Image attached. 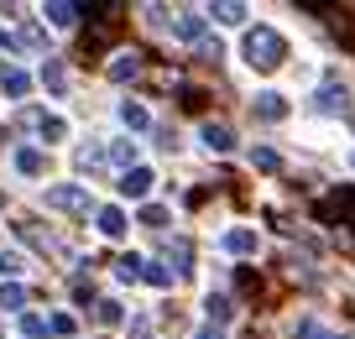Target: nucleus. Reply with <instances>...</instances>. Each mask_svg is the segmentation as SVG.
I'll return each instance as SVG.
<instances>
[{
	"mask_svg": "<svg viewBox=\"0 0 355 339\" xmlns=\"http://www.w3.org/2000/svg\"><path fill=\"white\" fill-rule=\"evenodd\" d=\"M0 136H6V131H0Z\"/></svg>",
	"mask_w": 355,
	"mask_h": 339,
	"instance_id": "29",
	"label": "nucleus"
},
{
	"mask_svg": "<svg viewBox=\"0 0 355 339\" xmlns=\"http://www.w3.org/2000/svg\"><path fill=\"white\" fill-rule=\"evenodd\" d=\"M136 73H141V53H121L110 63V78H121V84H125V78H136Z\"/></svg>",
	"mask_w": 355,
	"mask_h": 339,
	"instance_id": "5",
	"label": "nucleus"
},
{
	"mask_svg": "<svg viewBox=\"0 0 355 339\" xmlns=\"http://www.w3.org/2000/svg\"><path fill=\"white\" fill-rule=\"evenodd\" d=\"M47 329H53V334H73V318H68V313H58V318H53Z\"/></svg>",
	"mask_w": 355,
	"mask_h": 339,
	"instance_id": "26",
	"label": "nucleus"
},
{
	"mask_svg": "<svg viewBox=\"0 0 355 339\" xmlns=\"http://www.w3.org/2000/svg\"><path fill=\"white\" fill-rule=\"evenodd\" d=\"M193 339H220V329L209 324V329H199V334H193Z\"/></svg>",
	"mask_w": 355,
	"mask_h": 339,
	"instance_id": "28",
	"label": "nucleus"
},
{
	"mask_svg": "<svg viewBox=\"0 0 355 339\" xmlns=\"http://www.w3.org/2000/svg\"><path fill=\"white\" fill-rule=\"evenodd\" d=\"M21 303H26V287H16V282L0 287V308H21Z\"/></svg>",
	"mask_w": 355,
	"mask_h": 339,
	"instance_id": "18",
	"label": "nucleus"
},
{
	"mask_svg": "<svg viewBox=\"0 0 355 339\" xmlns=\"http://www.w3.org/2000/svg\"><path fill=\"white\" fill-rule=\"evenodd\" d=\"M251 162L261 167V173H277V167H282V157L272 152V146H256V152H251Z\"/></svg>",
	"mask_w": 355,
	"mask_h": 339,
	"instance_id": "15",
	"label": "nucleus"
},
{
	"mask_svg": "<svg viewBox=\"0 0 355 339\" xmlns=\"http://www.w3.org/2000/svg\"><path fill=\"white\" fill-rule=\"evenodd\" d=\"M0 84H6V94L21 99L26 89H32V73H21V68H6V78H0Z\"/></svg>",
	"mask_w": 355,
	"mask_h": 339,
	"instance_id": "10",
	"label": "nucleus"
},
{
	"mask_svg": "<svg viewBox=\"0 0 355 339\" xmlns=\"http://www.w3.org/2000/svg\"><path fill=\"white\" fill-rule=\"evenodd\" d=\"M199 32H204L199 16H183V21H178V37H199Z\"/></svg>",
	"mask_w": 355,
	"mask_h": 339,
	"instance_id": "23",
	"label": "nucleus"
},
{
	"mask_svg": "<svg viewBox=\"0 0 355 339\" xmlns=\"http://www.w3.org/2000/svg\"><path fill=\"white\" fill-rule=\"evenodd\" d=\"M63 131H68L63 121H42V136H47V141H63Z\"/></svg>",
	"mask_w": 355,
	"mask_h": 339,
	"instance_id": "24",
	"label": "nucleus"
},
{
	"mask_svg": "<svg viewBox=\"0 0 355 339\" xmlns=\"http://www.w3.org/2000/svg\"><path fill=\"white\" fill-rule=\"evenodd\" d=\"M100 230L110 235V241H115V235H125V214H121V209H100Z\"/></svg>",
	"mask_w": 355,
	"mask_h": 339,
	"instance_id": "11",
	"label": "nucleus"
},
{
	"mask_svg": "<svg viewBox=\"0 0 355 339\" xmlns=\"http://www.w3.org/2000/svg\"><path fill=\"white\" fill-rule=\"evenodd\" d=\"M293 339H345V334H329V329H324L319 318H298V329H293Z\"/></svg>",
	"mask_w": 355,
	"mask_h": 339,
	"instance_id": "8",
	"label": "nucleus"
},
{
	"mask_svg": "<svg viewBox=\"0 0 355 339\" xmlns=\"http://www.w3.org/2000/svg\"><path fill=\"white\" fill-rule=\"evenodd\" d=\"M282 58H288L282 32H272V26H251V32H245V63H251L256 73H272Z\"/></svg>",
	"mask_w": 355,
	"mask_h": 339,
	"instance_id": "1",
	"label": "nucleus"
},
{
	"mask_svg": "<svg viewBox=\"0 0 355 339\" xmlns=\"http://www.w3.org/2000/svg\"><path fill=\"white\" fill-rule=\"evenodd\" d=\"M146 188H152V173H146V167H125V177H121V193L141 198Z\"/></svg>",
	"mask_w": 355,
	"mask_h": 339,
	"instance_id": "3",
	"label": "nucleus"
},
{
	"mask_svg": "<svg viewBox=\"0 0 355 339\" xmlns=\"http://www.w3.org/2000/svg\"><path fill=\"white\" fill-rule=\"evenodd\" d=\"M204 308H209V324H214V329L230 318V297H220V293H209V303H204Z\"/></svg>",
	"mask_w": 355,
	"mask_h": 339,
	"instance_id": "13",
	"label": "nucleus"
},
{
	"mask_svg": "<svg viewBox=\"0 0 355 339\" xmlns=\"http://www.w3.org/2000/svg\"><path fill=\"white\" fill-rule=\"evenodd\" d=\"M256 115H261V121H282V115H288V99L282 94H256Z\"/></svg>",
	"mask_w": 355,
	"mask_h": 339,
	"instance_id": "4",
	"label": "nucleus"
},
{
	"mask_svg": "<svg viewBox=\"0 0 355 339\" xmlns=\"http://www.w3.org/2000/svg\"><path fill=\"white\" fill-rule=\"evenodd\" d=\"M42 78H47V89H58V94H63V84H68V73H63V63H58V58L42 68Z\"/></svg>",
	"mask_w": 355,
	"mask_h": 339,
	"instance_id": "19",
	"label": "nucleus"
},
{
	"mask_svg": "<svg viewBox=\"0 0 355 339\" xmlns=\"http://www.w3.org/2000/svg\"><path fill=\"white\" fill-rule=\"evenodd\" d=\"M47 204L53 209H89V193L84 188H47Z\"/></svg>",
	"mask_w": 355,
	"mask_h": 339,
	"instance_id": "2",
	"label": "nucleus"
},
{
	"mask_svg": "<svg viewBox=\"0 0 355 339\" xmlns=\"http://www.w3.org/2000/svg\"><path fill=\"white\" fill-rule=\"evenodd\" d=\"M319 110H345V89L340 84H324L319 89Z\"/></svg>",
	"mask_w": 355,
	"mask_h": 339,
	"instance_id": "14",
	"label": "nucleus"
},
{
	"mask_svg": "<svg viewBox=\"0 0 355 339\" xmlns=\"http://www.w3.org/2000/svg\"><path fill=\"white\" fill-rule=\"evenodd\" d=\"M225 251L251 256V251H256V235H251V230H230V235H225Z\"/></svg>",
	"mask_w": 355,
	"mask_h": 339,
	"instance_id": "9",
	"label": "nucleus"
},
{
	"mask_svg": "<svg viewBox=\"0 0 355 339\" xmlns=\"http://www.w3.org/2000/svg\"><path fill=\"white\" fill-rule=\"evenodd\" d=\"M115 272H121V277H125V282H136V277H141V256H125V261H121V266H115Z\"/></svg>",
	"mask_w": 355,
	"mask_h": 339,
	"instance_id": "21",
	"label": "nucleus"
},
{
	"mask_svg": "<svg viewBox=\"0 0 355 339\" xmlns=\"http://www.w3.org/2000/svg\"><path fill=\"white\" fill-rule=\"evenodd\" d=\"M121 121L131 125V131H146V125H152V115H146L141 105H121Z\"/></svg>",
	"mask_w": 355,
	"mask_h": 339,
	"instance_id": "12",
	"label": "nucleus"
},
{
	"mask_svg": "<svg viewBox=\"0 0 355 339\" xmlns=\"http://www.w3.org/2000/svg\"><path fill=\"white\" fill-rule=\"evenodd\" d=\"M141 225H152V230H162V225H167V209H141Z\"/></svg>",
	"mask_w": 355,
	"mask_h": 339,
	"instance_id": "22",
	"label": "nucleus"
},
{
	"mask_svg": "<svg viewBox=\"0 0 355 339\" xmlns=\"http://www.w3.org/2000/svg\"><path fill=\"white\" fill-rule=\"evenodd\" d=\"M100 324H121V303H100Z\"/></svg>",
	"mask_w": 355,
	"mask_h": 339,
	"instance_id": "25",
	"label": "nucleus"
},
{
	"mask_svg": "<svg viewBox=\"0 0 355 339\" xmlns=\"http://www.w3.org/2000/svg\"><path fill=\"white\" fill-rule=\"evenodd\" d=\"M47 21H53V26H73L78 21V6H47Z\"/></svg>",
	"mask_w": 355,
	"mask_h": 339,
	"instance_id": "16",
	"label": "nucleus"
},
{
	"mask_svg": "<svg viewBox=\"0 0 355 339\" xmlns=\"http://www.w3.org/2000/svg\"><path fill=\"white\" fill-rule=\"evenodd\" d=\"M16 167H21V173H42V152L21 146V152H16Z\"/></svg>",
	"mask_w": 355,
	"mask_h": 339,
	"instance_id": "17",
	"label": "nucleus"
},
{
	"mask_svg": "<svg viewBox=\"0 0 355 339\" xmlns=\"http://www.w3.org/2000/svg\"><path fill=\"white\" fill-rule=\"evenodd\" d=\"M209 16H214V21H225V26H241V21H245V6H235V0H220V6H209Z\"/></svg>",
	"mask_w": 355,
	"mask_h": 339,
	"instance_id": "6",
	"label": "nucleus"
},
{
	"mask_svg": "<svg viewBox=\"0 0 355 339\" xmlns=\"http://www.w3.org/2000/svg\"><path fill=\"white\" fill-rule=\"evenodd\" d=\"M204 146H209V152H230V146H235V136L230 131H225V125H204Z\"/></svg>",
	"mask_w": 355,
	"mask_h": 339,
	"instance_id": "7",
	"label": "nucleus"
},
{
	"mask_svg": "<svg viewBox=\"0 0 355 339\" xmlns=\"http://www.w3.org/2000/svg\"><path fill=\"white\" fill-rule=\"evenodd\" d=\"M141 277H146L152 287H173V272H167V266H146V261H141Z\"/></svg>",
	"mask_w": 355,
	"mask_h": 339,
	"instance_id": "20",
	"label": "nucleus"
},
{
	"mask_svg": "<svg viewBox=\"0 0 355 339\" xmlns=\"http://www.w3.org/2000/svg\"><path fill=\"white\" fill-rule=\"evenodd\" d=\"M16 266H21L16 256H0V277H6V272H16Z\"/></svg>",
	"mask_w": 355,
	"mask_h": 339,
	"instance_id": "27",
	"label": "nucleus"
}]
</instances>
